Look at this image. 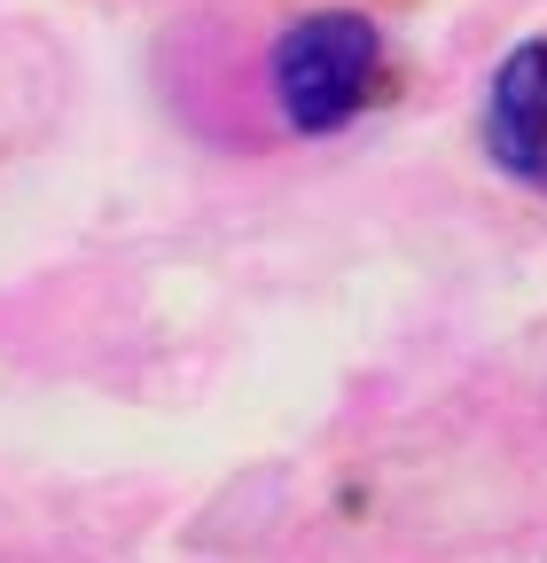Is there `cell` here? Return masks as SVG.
Returning a JSON list of instances; mask_svg holds the SVG:
<instances>
[{"mask_svg": "<svg viewBox=\"0 0 547 563\" xmlns=\"http://www.w3.org/2000/svg\"><path fill=\"white\" fill-rule=\"evenodd\" d=\"M383 79H391V47H383V24H368L360 9H313L266 47L274 118L298 141L345 133L383 95Z\"/></svg>", "mask_w": 547, "mask_h": 563, "instance_id": "6da1fadb", "label": "cell"}, {"mask_svg": "<svg viewBox=\"0 0 547 563\" xmlns=\"http://www.w3.org/2000/svg\"><path fill=\"white\" fill-rule=\"evenodd\" d=\"M477 141H485V157L516 188L547 196V32L539 40H516L493 63L485 110H477Z\"/></svg>", "mask_w": 547, "mask_h": 563, "instance_id": "7a4b0ae2", "label": "cell"}]
</instances>
